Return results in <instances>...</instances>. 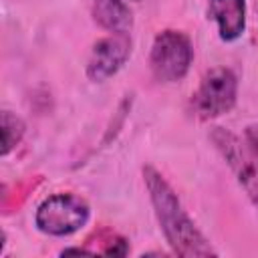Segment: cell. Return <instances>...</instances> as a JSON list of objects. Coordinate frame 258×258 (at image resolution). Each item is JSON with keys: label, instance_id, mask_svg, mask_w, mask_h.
Returning a JSON list of instances; mask_svg holds the SVG:
<instances>
[{"label": "cell", "instance_id": "obj_8", "mask_svg": "<svg viewBox=\"0 0 258 258\" xmlns=\"http://www.w3.org/2000/svg\"><path fill=\"white\" fill-rule=\"evenodd\" d=\"M95 20L113 34H129L133 28V14L123 0H95Z\"/></svg>", "mask_w": 258, "mask_h": 258}, {"label": "cell", "instance_id": "obj_5", "mask_svg": "<svg viewBox=\"0 0 258 258\" xmlns=\"http://www.w3.org/2000/svg\"><path fill=\"white\" fill-rule=\"evenodd\" d=\"M212 141L234 171L238 183L246 189L248 198L254 202V206H258V159L250 143H242L238 135L224 127H216L212 131Z\"/></svg>", "mask_w": 258, "mask_h": 258}, {"label": "cell", "instance_id": "obj_3", "mask_svg": "<svg viewBox=\"0 0 258 258\" xmlns=\"http://www.w3.org/2000/svg\"><path fill=\"white\" fill-rule=\"evenodd\" d=\"M89 218V204L75 194H52L34 212L36 228L48 236H71L87 226Z\"/></svg>", "mask_w": 258, "mask_h": 258}, {"label": "cell", "instance_id": "obj_10", "mask_svg": "<svg viewBox=\"0 0 258 258\" xmlns=\"http://www.w3.org/2000/svg\"><path fill=\"white\" fill-rule=\"evenodd\" d=\"M246 141L250 143L256 159H258V127H248L246 129Z\"/></svg>", "mask_w": 258, "mask_h": 258}, {"label": "cell", "instance_id": "obj_6", "mask_svg": "<svg viewBox=\"0 0 258 258\" xmlns=\"http://www.w3.org/2000/svg\"><path fill=\"white\" fill-rule=\"evenodd\" d=\"M131 56L129 34H111L97 40L87 60V77L93 83H103L117 75Z\"/></svg>", "mask_w": 258, "mask_h": 258}, {"label": "cell", "instance_id": "obj_11", "mask_svg": "<svg viewBox=\"0 0 258 258\" xmlns=\"http://www.w3.org/2000/svg\"><path fill=\"white\" fill-rule=\"evenodd\" d=\"M67 254H91V250H85V248H67L62 250V256Z\"/></svg>", "mask_w": 258, "mask_h": 258}, {"label": "cell", "instance_id": "obj_1", "mask_svg": "<svg viewBox=\"0 0 258 258\" xmlns=\"http://www.w3.org/2000/svg\"><path fill=\"white\" fill-rule=\"evenodd\" d=\"M143 181L149 191V200L159 222V228L177 256H216V250L198 230L194 220L187 216L173 187L165 177L151 165L143 167Z\"/></svg>", "mask_w": 258, "mask_h": 258}, {"label": "cell", "instance_id": "obj_2", "mask_svg": "<svg viewBox=\"0 0 258 258\" xmlns=\"http://www.w3.org/2000/svg\"><path fill=\"white\" fill-rule=\"evenodd\" d=\"M194 60V46L185 32L165 28L157 32L149 50V69L159 83L181 81Z\"/></svg>", "mask_w": 258, "mask_h": 258}, {"label": "cell", "instance_id": "obj_7", "mask_svg": "<svg viewBox=\"0 0 258 258\" xmlns=\"http://www.w3.org/2000/svg\"><path fill=\"white\" fill-rule=\"evenodd\" d=\"M208 18L224 42H234L246 30V0H208Z\"/></svg>", "mask_w": 258, "mask_h": 258}, {"label": "cell", "instance_id": "obj_9", "mask_svg": "<svg viewBox=\"0 0 258 258\" xmlns=\"http://www.w3.org/2000/svg\"><path fill=\"white\" fill-rule=\"evenodd\" d=\"M26 131L24 121L12 113V111H2V155H8L22 139Z\"/></svg>", "mask_w": 258, "mask_h": 258}, {"label": "cell", "instance_id": "obj_4", "mask_svg": "<svg viewBox=\"0 0 258 258\" xmlns=\"http://www.w3.org/2000/svg\"><path fill=\"white\" fill-rule=\"evenodd\" d=\"M236 99H238L236 75L226 67H218L204 75L198 91L191 95V109L200 119L208 121L232 111Z\"/></svg>", "mask_w": 258, "mask_h": 258}]
</instances>
